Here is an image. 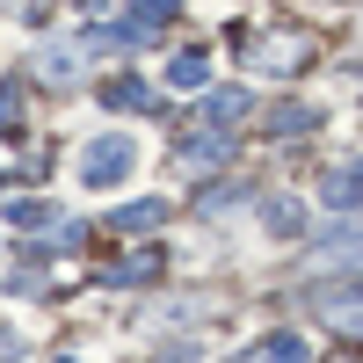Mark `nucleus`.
<instances>
[{
    "label": "nucleus",
    "mask_w": 363,
    "mask_h": 363,
    "mask_svg": "<svg viewBox=\"0 0 363 363\" xmlns=\"http://www.w3.org/2000/svg\"><path fill=\"white\" fill-rule=\"evenodd\" d=\"M160 218H167V203H160V196H138V203L116 211V233H153Z\"/></svg>",
    "instance_id": "39448f33"
},
{
    "label": "nucleus",
    "mask_w": 363,
    "mask_h": 363,
    "mask_svg": "<svg viewBox=\"0 0 363 363\" xmlns=\"http://www.w3.org/2000/svg\"><path fill=\"white\" fill-rule=\"evenodd\" d=\"M15 116H22V95L8 87V95H0V124H15Z\"/></svg>",
    "instance_id": "f3484780"
},
{
    "label": "nucleus",
    "mask_w": 363,
    "mask_h": 363,
    "mask_svg": "<svg viewBox=\"0 0 363 363\" xmlns=\"http://www.w3.org/2000/svg\"><path fill=\"white\" fill-rule=\"evenodd\" d=\"M131 167H138V138H124V131L87 138V153H80V182L87 189H109V182H124Z\"/></svg>",
    "instance_id": "f257e3e1"
},
{
    "label": "nucleus",
    "mask_w": 363,
    "mask_h": 363,
    "mask_svg": "<svg viewBox=\"0 0 363 363\" xmlns=\"http://www.w3.org/2000/svg\"><path fill=\"white\" fill-rule=\"evenodd\" d=\"M167 8H182V0H131V15H138L145 29H153V15H167Z\"/></svg>",
    "instance_id": "2eb2a0df"
},
{
    "label": "nucleus",
    "mask_w": 363,
    "mask_h": 363,
    "mask_svg": "<svg viewBox=\"0 0 363 363\" xmlns=\"http://www.w3.org/2000/svg\"><path fill=\"white\" fill-rule=\"evenodd\" d=\"M153 269H160L153 255H131L124 269H109V284H145V277H153Z\"/></svg>",
    "instance_id": "4468645a"
},
{
    "label": "nucleus",
    "mask_w": 363,
    "mask_h": 363,
    "mask_svg": "<svg viewBox=\"0 0 363 363\" xmlns=\"http://www.w3.org/2000/svg\"><path fill=\"white\" fill-rule=\"evenodd\" d=\"M102 102H109V109H153V87L124 73V80H109V87H102Z\"/></svg>",
    "instance_id": "423d86ee"
},
{
    "label": "nucleus",
    "mask_w": 363,
    "mask_h": 363,
    "mask_svg": "<svg viewBox=\"0 0 363 363\" xmlns=\"http://www.w3.org/2000/svg\"><path fill=\"white\" fill-rule=\"evenodd\" d=\"M0 363H22V335H8V327H0Z\"/></svg>",
    "instance_id": "dca6fc26"
},
{
    "label": "nucleus",
    "mask_w": 363,
    "mask_h": 363,
    "mask_svg": "<svg viewBox=\"0 0 363 363\" xmlns=\"http://www.w3.org/2000/svg\"><path fill=\"white\" fill-rule=\"evenodd\" d=\"M298 58H306V44H298V37H277V44H262V51H255V66H269V73H291Z\"/></svg>",
    "instance_id": "9d476101"
},
{
    "label": "nucleus",
    "mask_w": 363,
    "mask_h": 363,
    "mask_svg": "<svg viewBox=\"0 0 363 363\" xmlns=\"http://www.w3.org/2000/svg\"><path fill=\"white\" fill-rule=\"evenodd\" d=\"M225 153H233V145H225V138H218V131H196V138H189V145H182V160H189V167H218V160H225Z\"/></svg>",
    "instance_id": "1a4fd4ad"
},
{
    "label": "nucleus",
    "mask_w": 363,
    "mask_h": 363,
    "mask_svg": "<svg viewBox=\"0 0 363 363\" xmlns=\"http://www.w3.org/2000/svg\"><path fill=\"white\" fill-rule=\"evenodd\" d=\"M37 73H44V80H73V73H80V58H73V51H58V44H44V51H37Z\"/></svg>",
    "instance_id": "f8f14e48"
},
{
    "label": "nucleus",
    "mask_w": 363,
    "mask_h": 363,
    "mask_svg": "<svg viewBox=\"0 0 363 363\" xmlns=\"http://www.w3.org/2000/svg\"><path fill=\"white\" fill-rule=\"evenodd\" d=\"M262 363H306V342H298V335H269Z\"/></svg>",
    "instance_id": "ddd939ff"
},
{
    "label": "nucleus",
    "mask_w": 363,
    "mask_h": 363,
    "mask_svg": "<svg viewBox=\"0 0 363 363\" xmlns=\"http://www.w3.org/2000/svg\"><path fill=\"white\" fill-rule=\"evenodd\" d=\"M320 196L335 203V211H356V203H363V160L335 167V174H327V189H320Z\"/></svg>",
    "instance_id": "20e7f679"
},
{
    "label": "nucleus",
    "mask_w": 363,
    "mask_h": 363,
    "mask_svg": "<svg viewBox=\"0 0 363 363\" xmlns=\"http://www.w3.org/2000/svg\"><path fill=\"white\" fill-rule=\"evenodd\" d=\"M320 313H327V327H342V335H363V291H327Z\"/></svg>",
    "instance_id": "7ed1b4c3"
},
{
    "label": "nucleus",
    "mask_w": 363,
    "mask_h": 363,
    "mask_svg": "<svg viewBox=\"0 0 363 363\" xmlns=\"http://www.w3.org/2000/svg\"><path fill=\"white\" fill-rule=\"evenodd\" d=\"M247 109H255V95H247V87H218V95H211V124H240Z\"/></svg>",
    "instance_id": "6e6552de"
},
{
    "label": "nucleus",
    "mask_w": 363,
    "mask_h": 363,
    "mask_svg": "<svg viewBox=\"0 0 363 363\" xmlns=\"http://www.w3.org/2000/svg\"><path fill=\"white\" fill-rule=\"evenodd\" d=\"M58 363H80V356H58Z\"/></svg>",
    "instance_id": "a211bd4d"
},
{
    "label": "nucleus",
    "mask_w": 363,
    "mask_h": 363,
    "mask_svg": "<svg viewBox=\"0 0 363 363\" xmlns=\"http://www.w3.org/2000/svg\"><path fill=\"white\" fill-rule=\"evenodd\" d=\"M203 73H211L203 51H174V58H167V87H203Z\"/></svg>",
    "instance_id": "0eeeda50"
},
{
    "label": "nucleus",
    "mask_w": 363,
    "mask_h": 363,
    "mask_svg": "<svg viewBox=\"0 0 363 363\" xmlns=\"http://www.w3.org/2000/svg\"><path fill=\"white\" fill-rule=\"evenodd\" d=\"M8 225H22V233H29V225H58V211H51L44 196H22V203H8Z\"/></svg>",
    "instance_id": "9b49d317"
},
{
    "label": "nucleus",
    "mask_w": 363,
    "mask_h": 363,
    "mask_svg": "<svg viewBox=\"0 0 363 363\" xmlns=\"http://www.w3.org/2000/svg\"><path fill=\"white\" fill-rule=\"evenodd\" d=\"M313 269H320V277H363V225L335 233L327 247H313Z\"/></svg>",
    "instance_id": "f03ea898"
}]
</instances>
